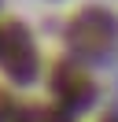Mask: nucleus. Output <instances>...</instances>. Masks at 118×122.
I'll list each match as a JSON object with an SVG mask.
<instances>
[{
    "label": "nucleus",
    "mask_w": 118,
    "mask_h": 122,
    "mask_svg": "<svg viewBox=\"0 0 118 122\" xmlns=\"http://www.w3.org/2000/svg\"><path fill=\"white\" fill-rule=\"evenodd\" d=\"M114 37H118V22L103 8H85L66 22V45L81 59H100L103 52H111Z\"/></svg>",
    "instance_id": "f257e3e1"
},
{
    "label": "nucleus",
    "mask_w": 118,
    "mask_h": 122,
    "mask_svg": "<svg viewBox=\"0 0 118 122\" xmlns=\"http://www.w3.org/2000/svg\"><path fill=\"white\" fill-rule=\"evenodd\" d=\"M0 70L11 81H30L37 74V45L22 22H0Z\"/></svg>",
    "instance_id": "f03ea898"
},
{
    "label": "nucleus",
    "mask_w": 118,
    "mask_h": 122,
    "mask_svg": "<svg viewBox=\"0 0 118 122\" xmlns=\"http://www.w3.org/2000/svg\"><path fill=\"white\" fill-rule=\"evenodd\" d=\"M19 118V104L7 89H0V122H15Z\"/></svg>",
    "instance_id": "39448f33"
},
{
    "label": "nucleus",
    "mask_w": 118,
    "mask_h": 122,
    "mask_svg": "<svg viewBox=\"0 0 118 122\" xmlns=\"http://www.w3.org/2000/svg\"><path fill=\"white\" fill-rule=\"evenodd\" d=\"M15 122H70V115L63 107H30V111H19Z\"/></svg>",
    "instance_id": "20e7f679"
},
{
    "label": "nucleus",
    "mask_w": 118,
    "mask_h": 122,
    "mask_svg": "<svg viewBox=\"0 0 118 122\" xmlns=\"http://www.w3.org/2000/svg\"><path fill=\"white\" fill-rule=\"evenodd\" d=\"M52 92H55V100H59L63 111H78V107L92 104L96 85H92V78H88L78 63L66 59V63H59L55 74H52Z\"/></svg>",
    "instance_id": "7ed1b4c3"
}]
</instances>
